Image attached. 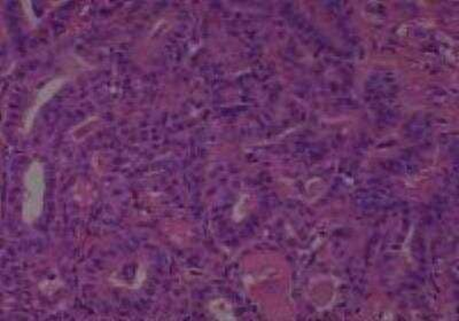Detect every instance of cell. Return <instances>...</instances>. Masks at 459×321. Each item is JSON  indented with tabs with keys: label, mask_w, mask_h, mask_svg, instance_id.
Returning a JSON list of instances; mask_svg holds the SVG:
<instances>
[{
	"label": "cell",
	"mask_w": 459,
	"mask_h": 321,
	"mask_svg": "<svg viewBox=\"0 0 459 321\" xmlns=\"http://www.w3.org/2000/svg\"><path fill=\"white\" fill-rule=\"evenodd\" d=\"M45 193L44 169L35 160L24 176L22 217L27 224L34 223L43 212Z\"/></svg>",
	"instance_id": "1"
}]
</instances>
